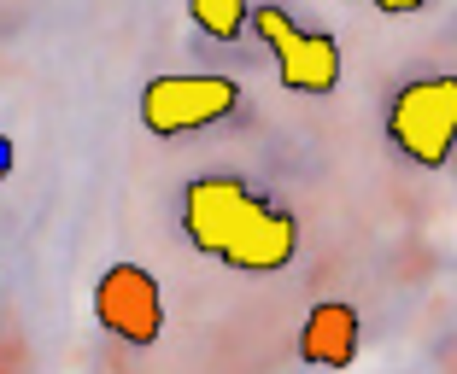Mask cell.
Segmentation results:
<instances>
[{"label":"cell","mask_w":457,"mask_h":374,"mask_svg":"<svg viewBox=\"0 0 457 374\" xmlns=\"http://www.w3.org/2000/svg\"><path fill=\"white\" fill-rule=\"evenodd\" d=\"M422 6H428V0H376V12H393V18L399 12H422Z\"/></svg>","instance_id":"8"},{"label":"cell","mask_w":457,"mask_h":374,"mask_svg":"<svg viewBox=\"0 0 457 374\" xmlns=\"http://www.w3.org/2000/svg\"><path fill=\"white\" fill-rule=\"evenodd\" d=\"M6 175H12V141L0 134V187H6Z\"/></svg>","instance_id":"9"},{"label":"cell","mask_w":457,"mask_h":374,"mask_svg":"<svg viewBox=\"0 0 457 374\" xmlns=\"http://www.w3.org/2000/svg\"><path fill=\"white\" fill-rule=\"evenodd\" d=\"M387 141L422 170H445L457 152V77L404 82L387 111Z\"/></svg>","instance_id":"2"},{"label":"cell","mask_w":457,"mask_h":374,"mask_svg":"<svg viewBox=\"0 0 457 374\" xmlns=\"http://www.w3.org/2000/svg\"><path fill=\"white\" fill-rule=\"evenodd\" d=\"M182 234L194 240V252L241 275H276L299 252V223L253 193V182L241 175H194L182 193Z\"/></svg>","instance_id":"1"},{"label":"cell","mask_w":457,"mask_h":374,"mask_svg":"<svg viewBox=\"0 0 457 374\" xmlns=\"http://www.w3.org/2000/svg\"><path fill=\"white\" fill-rule=\"evenodd\" d=\"M452 159H457V152H452Z\"/></svg>","instance_id":"10"},{"label":"cell","mask_w":457,"mask_h":374,"mask_svg":"<svg viewBox=\"0 0 457 374\" xmlns=\"http://www.w3.org/2000/svg\"><path fill=\"white\" fill-rule=\"evenodd\" d=\"M363 321L352 305H340V298H323V305L305 316V328H299V357L311 362V369H352L358 362V334Z\"/></svg>","instance_id":"6"},{"label":"cell","mask_w":457,"mask_h":374,"mask_svg":"<svg viewBox=\"0 0 457 374\" xmlns=\"http://www.w3.org/2000/svg\"><path fill=\"white\" fill-rule=\"evenodd\" d=\"M235 106H241V88L228 77H200V70H170V77H153L141 88V123L159 141L212 129V123L235 118Z\"/></svg>","instance_id":"3"},{"label":"cell","mask_w":457,"mask_h":374,"mask_svg":"<svg viewBox=\"0 0 457 374\" xmlns=\"http://www.w3.org/2000/svg\"><path fill=\"white\" fill-rule=\"evenodd\" d=\"M246 29L264 36V47L276 53V77L294 94H335L340 88V47L328 29H305L282 12V6H258L246 12Z\"/></svg>","instance_id":"4"},{"label":"cell","mask_w":457,"mask_h":374,"mask_svg":"<svg viewBox=\"0 0 457 374\" xmlns=\"http://www.w3.org/2000/svg\"><path fill=\"white\" fill-rule=\"evenodd\" d=\"M95 316L106 334H118L123 346H159L164 334V293L153 269L141 264H112L95 280Z\"/></svg>","instance_id":"5"},{"label":"cell","mask_w":457,"mask_h":374,"mask_svg":"<svg viewBox=\"0 0 457 374\" xmlns=\"http://www.w3.org/2000/svg\"><path fill=\"white\" fill-rule=\"evenodd\" d=\"M246 12H253V0H188V18L212 41H235L246 29Z\"/></svg>","instance_id":"7"}]
</instances>
